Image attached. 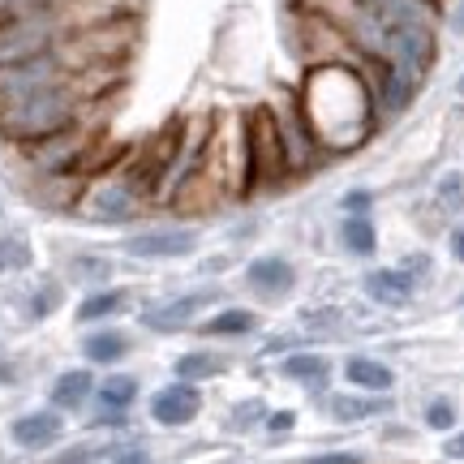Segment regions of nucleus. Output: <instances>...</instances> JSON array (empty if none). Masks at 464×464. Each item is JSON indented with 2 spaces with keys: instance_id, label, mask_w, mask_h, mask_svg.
Wrapping results in <instances>:
<instances>
[{
  "instance_id": "obj_1",
  "label": "nucleus",
  "mask_w": 464,
  "mask_h": 464,
  "mask_svg": "<svg viewBox=\"0 0 464 464\" xmlns=\"http://www.w3.org/2000/svg\"><path fill=\"white\" fill-rule=\"evenodd\" d=\"M340 31L348 34L353 48H362L370 61L396 65L404 73H413L421 82V73L434 65V22H413V17H396L370 5V0H344L340 9Z\"/></svg>"
},
{
  "instance_id": "obj_2",
  "label": "nucleus",
  "mask_w": 464,
  "mask_h": 464,
  "mask_svg": "<svg viewBox=\"0 0 464 464\" xmlns=\"http://www.w3.org/2000/svg\"><path fill=\"white\" fill-rule=\"evenodd\" d=\"M82 100L86 91L78 78H65L56 86H44L26 100L5 103L0 108V138H9L17 147H31L39 138H52V133L69 130L78 116H82Z\"/></svg>"
},
{
  "instance_id": "obj_3",
  "label": "nucleus",
  "mask_w": 464,
  "mask_h": 464,
  "mask_svg": "<svg viewBox=\"0 0 464 464\" xmlns=\"http://www.w3.org/2000/svg\"><path fill=\"white\" fill-rule=\"evenodd\" d=\"M293 172L288 147H284V125L271 108H249L246 116V194L276 189Z\"/></svg>"
},
{
  "instance_id": "obj_4",
  "label": "nucleus",
  "mask_w": 464,
  "mask_h": 464,
  "mask_svg": "<svg viewBox=\"0 0 464 464\" xmlns=\"http://www.w3.org/2000/svg\"><path fill=\"white\" fill-rule=\"evenodd\" d=\"M73 73H78V69H73V61H69L65 39H61L56 48H48V52H34V56H26V61L0 65V108H5V103L26 100V95L44 91V86L65 82V78H73Z\"/></svg>"
},
{
  "instance_id": "obj_5",
  "label": "nucleus",
  "mask_w": 464,
  "mask_h": 464,
  "mask_svg": "<svg viewBox=\"0 0 464 464\" xmlns=\"http://www.w3.org/2000/svg\"><path fill=\"white\" fill-rule=\"evenodd\" d=\"M65 34H69V22L61 9L9 17V22H0V65H14V61H26L34 52L56 48Z\"/></svg>"
},
{
  "instance_id": "obj_6",
  "label": "nucleus",
  "mask_w": 464,
  "mask_h": 464,
  "mask_svg": "<svg viewBox=\"0 0 464 464\" xmlns=\"http://www.w3.org/2000/svg\"><path fill=\"white\" fill-rule=\"evenodd\" d=\"M22 150H26L31 168L48 172V177H65V172H73V168L86 160L91 133L82 130V121H73L69 130L52 133V138H39V142H31V147H22Z\"/></svg>"
},
{
  "instance_id": "obj_7",
  "label": "nucleus",
  "mask_w": 464,
  "mask_h": 464,
  "mask_svg": "<svg viewBox=\"0 0 464 464\" xmlns=\"http://www.w3.org/2000/svg\"><path fill=\"white\" fill-rule=\"evenodd\" d=\"M138 207H142V194L133 189L125 177H116V181H103L95 185L91 194H86L82 211L95 219H108V224H121V219H133L138 216Z\"/></svg>"
},
{
  "instance_id": "obj_8",
  "label": "nucleus",
  "mask_w": 464,
  "mask_h": 464,
  "mask_svg": "<svg viewBox=\"0 0 464 464\" xmlns=\"http://www.w3.org/2000/svg\"><path fill=\"white\" fill-rule=\"evenodd\" d=\"M194 249V232L189 228H155V232H138L125 241V254L130 258H142V263H160V258H185Z\"/></svg>"
},
{
  "instance_id": "obj_9",
  "label": "nucleus",
  "mask_w": 464,
  "mask_h": 464,
  "mask_svg": "<svg viewBox=\"0 0 464 464\" xmlns=\"http://www.w3.org/2000/svg\"><path fill=\"white\" fill-rule=\"evenodd\" d=\"M202 409V396H198V382H172L164 392L150 396V417L160 426H189Z\"/></svg>"
},
{
  "instance_id": "obj_10",
  "label": "nucleus",
  "mask_w": 464,
  "mask_h": 464,
  "mask_svg": "<svg viewBox=\"0 0 464 464\" xmlns=\"http://www.w3.org/2000/svg\"><path fill=\"white\" fill-rule=\"evenodd\" d=\"M14 443L17 448H26V451H44L52 448L61 434H65V421H61V413L56 409H39V413H26V417H17L14 421Z\"/></svg>"
},
{
  "instance_id": "obj_11",
  "label": "nucleus",
  "mask_w": 464,
  "mask_h": 464,
  "mask_svg": "<svg viewBox=\"0 0 464 464\" xmlns=\"http://www.w3.org/2000/svg\"><path fill=\"white\" fill-rule=\"evenodd\" d=\"M207 293H189V297H177V301H164V305H155V310H147L142 314V323H147L150 332H160V335H172V332H181V327H189L194 323V314H198L202 305H207Z\"/></svg>"
},
{
  "instance_id": "obj_12",
  "label": "nucleus",
  "mask_w": 464,
  "mask_h": 464,
  "mask_svg": "<svg viewBox=\"0 0 464 464\" xmlns=\"http://www.w3.org/2000/svg\"><path fill=\"white\" fill-rule=\"evenodd\" d=\"M246 280L254 293H263V297H284L293 284H297V271L284 263V258H258V263H249Z\"/></svg>"
},
{
  "instance_id": "obj_13",
  "label": "nucleus",
  "mask_w": 464,
  "mask_h": 464,
  "mask_svg": "<svg viewBox=\"0 0 464 464\" xmlns=\"http://www.w3.org/2000/svg\"><path fill=\"white\" fill-rule=\"evenodd\" d=\"M365 293L382 305H404V301L413 297V276H404V271H370L365 276Z\"/></svg>"
},
{
  "instance_id": "obj_14",
  "label": "nucleus",
  "mask_w": 464,
  "mask_h": 464,
  "mask_svg": "<svg viewBox=\"0 0 464 464\" xmlns=\"http://www.w3.org/2000/svg\"><path fill=\"white\" fill-rule=\"evenodd\" d=\"M95 392V379H91V370H65L61 379L52 382V404L56 409H82L86 400Z\"/></svg>"
},
{
  "instance_id": "obj_15",
  "label": "nucleus",
  "mask_w": 464,
  "mask_h": 464,
  "mask_svg": "<svg viewBox=\"0 0 464 464\" xmlns=\"http://www.w3.org/2000/svg\"><path fill=\"white\" fill-rule=\"evenodd\" d=\"M344 374L353 387H362V392H392V382H396V374L387 370L382 362H374V357H353V362L344 365Z\"/></svg>"
},
{
  "instance_id": "obj_16",
  "label": "nucleus",
  "mask_w": 464,
  "mask_h": 464,
  "mask_svg": "<svg viewBox=\"0 0 464 464\" xmlns=\"http://www.w3.org/2000/svg\"><path fill=\"white\" fill-rule=\"evenodd\" d=\"M327 413L335 417V421H362V417H382L392 413V400L382 396H327Z\"/></svg>"
},
{
  "instance_id": "obj_17",
  "label": "nucleus",
  "mask_w": 464,
  "mask_h": 464,
  "mask_svg": "<svg viewBox=\"0 0 464 464\" xmlns=\"http://www.w3.org/2000/svg\"><path fill=\"white\" fill-rule=\"evenodd\" d=\"M82 353H86V362L91 365H112L130 353V340H125L121 332H91L82 340Z\"/></svg>"
},
{
  "instance_id": "obj_18",
  "label": "nucleus",
  "mask_w": 464,
  "mask_h": 464,
  "mask_svg": "<svg viewBox=\"0 0 464 464\" xmlns=\"http://www.w3.org/2000/svg\"><path fill=\"white\" fill-rule=\"evenodd\" d=\"M125 297H130V293H121V288H100V293H91V297L78 301V323L112 318L116 310H125Z\"/></svg>"
},
{
  "instance_id": "obj_19",
  "label": "nucleus",
  "mask_w": 464,
  "mask_h": 464,
  "mask_svg": "<svg viewBox=\"0 0 464 464\" xmlns=\"http://www.w3.org/2000/svg\"><path fill=\"white\" fill-rule=\"evenodd\" d=\"M340 241H344L348 254H357V258H370L374 254V246H379V237H374V224L365 216H348L344 224H340Z\"/></svg>"
},
{
  "instance_id": "obj_20",
  "label": "nucleus",
  "mask_w": 464,
  "mask_h": 464,
  "mask_svg": "<svg viewBox=\"0 0 464 464\" xmlns=\"http://www.w3.org/2000/svg\"><path fill=\"white\" fill-rule=\"evenodd\" d=\"M288 379H297V382H310V387H318V382L332 374V362L327 357H318V353H293L288 362L280 365Z\"/></svg>"
},
{
  "instance_id": "obj_21",
  "label": "nucleus",
  "mask_w": 464,
  "mask_h": 464,
  "mask_svg": "<svg viewBox=\"0 0 464 464\" xmlns=\"http://www.w3.org/2000/svg\"><path fill=\"white\" fill-rule=\"evenodd\" d=\"M100 404L103 409H112V413H125L133 400H138V379H130V374H112V379L100 382Z\"/></svg>"
},
{
  "instance_id": "obj_22",
  "label": "nucleus",
  "mask_w": 464,
  "mask_h": 464,
  "mask_svg": "<svg viewBox=\"0 0 464 464\" xmlns=\"http://www.w3.org/2000/svg\"><path fill=\"white\" fill-rule=\"evenodd\" d=\"M224 374V357L216 353H185L177 357V379L181 382H202V379H216Z\"/></svg>"
},
{
  "instance_id": "obj_23",
  "label": "nucleus",
  "mask_w": 464,
  "mask_h": 464,
  "mask_svg": "<svg viewBox=\"0 0 464 464\" xmlns=\"http://www.w3.org/2000/svg\"><path fill=\"white\" fill-rule=\"evenodd\" d=\"M202 332L219 335V340H241V335L254 332V314H249V310H224V314H216Z\"/></svg>"
},
{
  "instance_id": "obj_24",
  "label": "nucleus",
  "mask_w": 464,
  "mask_h": 464,
  "mask_svg": "<svg viewBox=\"0 0 464 464\" xmlns=\"http://www.w3.org/2000/svg\"><path fill=\"white\" fill-rule=\"evenodd\" d=\"M31 263V246L22 237H0V276L5 271H22Z\"/></svg>"
},
{
  "instance_id": "obj_25",
  "label": "nucleus",
  "mask_w": 464,
  "mask_h": 464,
  "mask_svg": "<svg viewBox=\"0 0 464 464\" xmlns=\"http://www.w3.org/2000/svg\"><path fill=\"white\" fill-rule=\"evenodd\" d=\"M426 426L430 430H451L456 426V404L451 400H430L426 404Z\"/></svg>"
},
{
  "instance_id": "obj_26",
  "label": "nucleus",
  "mask_w": 464,
  "mask_h": 464,
  "mask_svg": "<svg viewBox=\"0 0 464 464\" xmlns=\"http://www.w3.org/2000/svg\"><path fill=\"white\" fill-rule=\"evenodd\" d=\"M439 198H443V207L460 211V207H464V177H460V172H448V177L439 181Z\"/></svg>"
},
{
  "instance_id": "obj_27",
  "label": "nucleus",
  "mask_w": 464,
  "mask_h": 464,
  "mask_svg": "<svg viewBox=\"0 0 464 464\" xmlns=\"http://www.w3.org/2000/svg\"><path fill=\"white\" fill-rule=\"evenodd\" d=\"M56 305H61V288H56V284H44V288H34V301H31V314H34V318L52 314Z\"/></svg>"
},
{
  "instance_id": "obj_28",
  "label": "nucleus",
  "mask_w": 464,
  "mask_h": 464,
  "mask_svg": "<svg viewBox=\"0 0 464 464\" xmlns=\"http://www.w3.org/2000/svg\"><path fill=\"white\" fill-rule=\"evenodd\" d=\"M73 276H82V280H103V276H108V263H103V258H78V263H73Z\"/></svg>"
},
{
  "instance_id": "obj_29",
  "label": "nucleus",
  "mask_w": 464,
  "mask_h": 464,
  "mask_svg": "<svg viewBox=\"0 0 464 464\" xmlns=\"http://www.w3.org/2000/svg\"><path fill=\"white\" fill-rule=\"evenodd\" d=\"M103 451L100 448H73V451H65V456H56L52 464H91V460H100Z\"/></svg>"
},
{
  "instance_id": "obj_30",
  "label": "nucleus",
  "mask_w": 464,
  "mask_h": 464,
  "mask_svg": "<svg viewBox=\"0 0 464 464\" xmlns=\"http://www.w3.org/2000/svg\"><path fill=\"white\" fill-rule=\"evenodd\" d=\"M297 426V413H271L266 417V430L271 434H284V430H293Z\"/></svg>"
},
{
  "instance_id": "obj_31",
  "label": "nucleus",
  "mask_w": 464,
  "mask_h": 464,
  "mask_svg": "<svg viewBox=\"0 0 464 464\" xmlns=\"http://www.w3.org/2000/svg\"><path fill=\"white\" fill-rule=\"evenodd\" d=\"M310 464H362V456H353V451H332V456H314Z\"/></svg>"
},
{
  "instance_id": "obj_32",
  "label": "nucleus",
  "mask_w": 464,
  "mask_h": 464,
  "mask_svg": "<svg viewBox=\"0 0 464 464\" xmlns=\"http://www.w3.org/2000/svg\"><path fill=\"white\" fill-rule=\"evenodd\" d=\"M443 451H448L451 460H464V430H460V434H451L448 443H443Z\"/></svg>"
},
{
  "instance_id": "obj_33",
  "label": "nucleus",
  "mask_w": 464,
  "mask_h": 464,
  "mask_svg": "<svg viewBox=\"0 0 464 464\" xmlns=\"http://www.w3.org/2000/svg\"><path fill=\"white\" fill-rule=\"evenodd\" d=\"M344 207L348 211H365V207H370V194H365V189H353V194L344 198Z\"/></svg>"
},
{
  "instance_id": "obj_34",
  "label": "nucleus",
  "mask_w": 464,
  "mask_h": 464,
  "mask_svg": "<svg viewBox=\"0 0 464 464\" xmlns=\"http://www.w3.org/2000/svg\"><path fill=\"white\" fill-rule=\"evenodd\" d=\"M112 464H150V456H147V451L133 448V451H121V456H116Z\"/></svg>"
},
{
  "instance_id": "obj_35",
  "label": "nucleus",
  "mask_w": 464,
  "mask_h": 464,
  "mask_svg": "<svg viewBox=\"0 0 464 464\" xmlns=\"http://www.w3.org/2000/svg\"><path fill=\"white\" fill-rule=\"evenodd\" d=\"M451 254H456V263H464V228L451 232Z\"/></svg>"
},
{
  "instance_id": "obj_36",
  "label": "nucleus",
  "mask_w": 464,
  "mask_h": 464,
  "mask_svg": "<svg viewBox=\"0 0 464 464\" xmlns=\"http://www.w3.org/2000/svg\"><path fill=\"white\" fill-rule=\"evenodd\" d=\"M0 382H14V370H9L5 362H0Z\"/></svg>"
},
{
  "instance_id": "obj_37",
  "label": "nucleus",
  "mask_w": 464,
  "mask_h": 464,
  "mask_svg": "<svg viewBox=\"0 0 464 464\" xmlns=\"http://www.w3.org/2000/svg\"><path fill=\"white\" fill-rule=\"evenodd\" d=\"M456 31H464V0H460V14H456Z\"/></svg>"
},
{
  "instance_id": "obj_38",
  "label": "nucleus",
  "mask_w": 464,
  "mask_h": 464,
  "mask_svg": "<svg viewBox=\"0 0 464 464\" xmlns=\"http://www.w3.org/2000/svg\"><path fill=\"white\" fill-rule=\"evenodd\" d=\"M460 95H464V78H460Z\"/></svg>"
}]
</instances>
